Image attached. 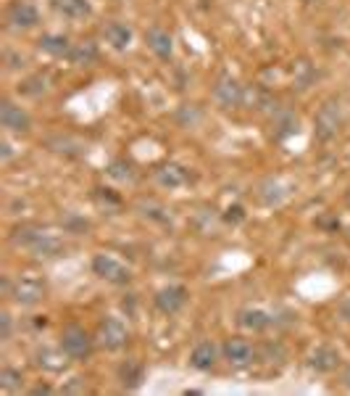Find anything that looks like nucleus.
I'll list each match as a JSON object with an SVG mask.
<instances>
[{
  "instance_id": "obj_1",
  "label": "nucleus",
  "mask_w": 350,
  "mask_h": 396,
  "mask_svg": "<svg viewBox=\"0 0 350 396\" xmlns=\"http://www.w3.org/2000/svg\"><path fill=\"white\" fill-rule=\"evenodd\" d=\"M11 241L16 243V246L29 248L37 257H58L61 254V241L55 235L45 233V230H40V227H32V224L16 227L14 235H11Z\"/></svg>"
},
{
  "instance_id": "obj_2",
  "label": "nucleus",
  "mask_w": 350,
  "mask_h": 396,
  "mask_svg": "<svg viewBox=\"0 0 350 396\" xmlns=\"http://www.w3.org/2000/svg\"><path fill=\"white\" fill-rule=\"evenodd\" d=\"M340 127H342V108L340 104L329 98V101H324V106L316 111V119H314V135L318 140H332L337 132H340Z\"/></svg>"
},
{
  "instance_id": "obj_3",
  "label": "nucleus",
  "mask_w": 350,
  "mask_h": 396,
  "mask_svg": "<svg viewBox=\"0 0 350 396\" xmlns=\"http://www.w3.org/2000/svg\"><path fill=\"white\" fill-rule=\"evenodd\" d=\"M61 349L68 354V360L84 362L92 354V338L90 333L79 325H66L61 333Z\"/></svg>"
},
{
  "instance_id": "obj_4",
  "label": "nucleus",
  "mask_w": 350,
  "mask_h": 396,
  "mask_svg": "<svg viewBox=\"0 0 350 396\" xmlns=\"http://www.w3.org/2000/svg\"><path fill=\"white\" fill-rule=\"evenodd\" d=\"M92 272L100 280H108L114 286H127L132 280V270L127 264H121L116 257H111V254H95L92 257Z\"/></svg>"
},
{
  "instance_id": "obj_5",
  "label": "nucleus",
  "mask_w": 350,
  "mask_h": 396,
  "mask_svg": "<svg viewBox=\"0 0 350 396\" xmlns=\"http://www.w3.org/2000/svg\"><path fill=\"white\" fill-rule=\"evenodd\" d=\"M98 341L103 349L118 351V349H124L127 341H129V330H127V325H124L118 317H105L98 327Z\"/></svg>"
},
{
  "instance_id": "obj_6",
  "label": "nucleus",
  "mask_w": 350,
  "mask_h": 396,
  "mask_svg": "<svg viewBox=\"0 0 350 396\" xmlns=\"http://www.w3.org/2000/svg\"><path fill=\"white\" fill-rule=\"evenodd\" d=\"M242 95L245 90L242 85L234 80L232 74H221L214 85V101H216L221 108H232V106H240L242 104Z\"/></svg>"
},
{
  "instance_id": "obj_7",
  "label": "nucleus",
  "mask_w": 350,
  "mask_h": 396,
  "mask_svg": "<svg viewBox=\"0 0 350 396\" xmlns=\"http://www.w3.org/2000/svg\"><path fill=\"white\" fill-rule=\"evenodd\" d=\"M221 354H224V360L229 362V364H234V367H245V364H250L253 357H255V349H253V344L245 341V338H227L224 346H221Z\"/></svg>"
},
{
  "instance_id": "obj_8",
  "label": "nucleus",
  "mask_w": 350,
  "mask_h": 396,
  "mask_svg": "<svg viewBox=\"0 0 350 396\" xmlns=\"http://www.w3.org/2000/svg\"><path fill=\"white\" fill-rule=\"evenodd\" d=\"M187 304V288L184 286H166L155 293V307L164 314H177Z\"/></svg>"
},
{
  "instance_id": "obj_9",
  "label": "nucleus",
  "mask_w": 350,
  "mask_h": 396,
  "mask_svg": "<svg viewBox=\"0 0 350 396\" xmlns=\"http://www.w3.org/2000/svg\"><path fill=\"white\" fill-rule=\"evenodd\" d=\"M0 124L5 130H11V132H27L32 127V119H29V114L21 106L11 104V101H3L0 104Z\"/></svg>"
},
{
  "instance_id": "obj_10",
  "label": "nucleus",
  "mask_w": 350,
  "mask_h": 396,
  "mask_svg": "<svg viewBox=\"0 0 350 396\" xmlns=\"http://www.w3.org/2000/svg\"><path fill=\"white\" fill-rule=\"evenodd\" d=\"M11 296L21 307H32V304H37L45 296V286L40 280H34V277H21L16 286L11 288Z\"/></svg>"
},
{
  "instance_id": "obj_11",
  "label": "nucleus",
  "mask_w": 350,
  "mask_h": 396,
  "mask_svg": "<svg viewBox=\"0 0 350 396\" xmlns=\"http://www.w3.org/2000/svg\"><path fill=\"white\" fill-rule=\"evenodd\" d=\"M8 21H11V27H16V30H32V27H37V21H40V14H37V8H34L32 3L16 0V3L8 5Z\"/></svg>"
},
{
  "instance_id": "obj_12",
  "label": "nucleus",
  "mask_w": 350,
  "mask_h": 396,
  "mask_svg": "<svg viewBox=\"0 0 350 396\" xmlns=\"http://www.w3.org/2000/svg\"><path fill=\"white\" fill-rule=\"evenodd\" d=\"M116 375H118V383H121L127 391H137V388L142 386V380H145V364L140 360H124L118 364Z\"/></svg>"
},
{
  "instance_id": "obj_13",
  "label": "nucleus",
  "mask_w": 350,
  "mask_h": 396,
  "mask_svg": "<svg viewBox=\"0 0 350 396\" xmlns=\"http://www.w3.org/2000/svg\"><path fill=\"white\" fill-rule=\"evenodd\" d=\"M145 43H148V48L155 53L161 61H168V58L174 56V40H171V35H168L166 30H161V27H153V30H148Z\"/></svg>"
},
{
  "instance_id": "obj_14",
  "label": "nucleus",
  "mask_w": 350,
  "mask_h": 396,
  "mask_svg": "<svg viewBox=\"0 0 350 396\" xmlns=\"http://www.w3.org/2000/svg\"><path fill=\"white\" fill-rule=\"evenodd\" d=\"M103 35H105V43L111 48H116V51H127L129 43H132V30L127 24H121V21H108L103 27Z\"/></svg>"
},
{
  "instance_id": "obj_15",
  "label": "nucleus",
  "mask_w": 350,
  "mask_h": 396,
  "mask_svg": "<svg viewBox=\"0 0 350 396\" xmlns=\"http://www.w3.org/2000/svg\"><path fill=\"white\" fill-rule=\"evenodd\" d=\"M218 360V349L211 341H200L195 349H192V354H190V364L200 370V373H205V370H211Z\"/></svg>"
},
{
  "instance_id": "obj_16",
  "label": "nucleus",
  "mask_w": 350,
  "mask_h": 396,
  "mask_svg": "<svg viewBox=\"0 0 350 396\" xmlns=\"http://www.w3.org/2000/svg\"><path fill=\"white\" fill-rule=\"evenodd\" d=\"M311 367L318 370V373H332L337 370V364H340V351L334 349V346H316V351L311 354Z\"/></svg>"
},
{
  "instance_id": "obj_17",
  "label": "nucleus",
  "mask_w": 350,
  "mask_h": 396,
  "mask_svg": "<svg viewBox=\"0 0 350 396\" xmlns=\"http://www.w3.org/2000/svg\"><path fill=\"white\" fill-rule=\"evenodd\" d=\"M48 148L55 151V154H66V156H82L87 151L82 140L71 138V135H53L48 138Z\"/></svg>"
},
{
  "instance_id": "obj_18",
  "label": "nucleus",
  "mask_w": 350,
  "mask_h": 396,
  "mask_svg": "<svg viewBox=\"0 0 350 396\" xmlns=\"http://www.w3.org/2000/svg\"><path fill=\"white\" fill-rule=\"evenodd\" d=\"M53 5H55V11L61 16L66 19H84L92 14L90 0H53Z\"/></svg>"
},
{
  "instance_id": "obj_19",
  "label": "nucleus",
  "mask_w": 350,
  "mask_h": 396,
  "mask_svg": "<svg viewBox=\"0 0 350 396\" xmlns=\"http://www.w3.org/2000/svg\"><path fill=\"white\" fill-rule=\"evenodd\" d=\"M40 48L48 53V56L61 58V56H68L74 45H71L68 37H64V35H42L40 37Z\"/></svg>"
},
{
  "instance_id": "obj_20",
  "label": "nucleus",
  "mask_w": 350,
  "mask_h": 396,
  "mask_svg": "<svg viewBox=\"0 0 350 396\" xmlns=\"http://www.w3.org/2000/svg\"><path fill=\"white\" fill-rule=\"evenodd\" d=\"M68 354L61 349V351H53V349H40L37 351V364H42L45 370H53V373H61L66 367Z\"/></svg>"
},
{
  "instance_id": "obj_21",
  "label": "nucleus",
  "mask_w": 350,
  "mask_h": 396,
  "mask_svg": "<svg viewBox=\"0 0 350 396\" xmlns=\"http://www.w3.org/2000/svg\"><path fill=\"white\" fill-rule=\"evenodd\" d=\"M240 325L261 333V330H266L271 325V317L264 310H242L240 312Z\"/></svg>"
},
{
  "instance_id": "obj_22",
  "label": "nucleus",
  "mask_w": 350,
  "mask_h": 396,
  "mask_svg": "<svg viewBox=\"0 0 350 396\" xmlns=\"http://www.w3.org/2000/svg\"><path fill=\"white\" fill-rule=\"evenodd\" d=\"M158 183H161L164 188H179V185L187 183V172H184L179 164H166V167L158 170Z\"/></svg>"
},
{
  "instance_id": "obj_23",
  "label": "nucleus",
  "mask_w": 350,
  "mask_h": 396,
  "mask_svg": "<svg viewBox=\"0 0 350 396\" xmlns=\"http://www.w3.org/2000/svg\"><path fill=\"white\" fill-rule=\"evenodd\" d=\"M68 61L77 64V67L95 64V61H98V48H95V43H79V45H74L71 53H68Z\"/></svg>"
},
{
  "instance_id": "obj_24",
  "label": "nucleus",
  "mask_w": 350,
  "mask_h": 396,
  "mask_svg": "<svg viewBox=\"0 0 350 396\" xmlns=\"http://www.w3.org/2000/svg\"><path fill=\"white\" fill-rule=\"evenodd\" d=\"M0 388L8 391V394L21 391V388H24V378H21V373L14 370V367H3V370H0Z\"/></svg>"
},
{
  "instance_id": "obj_25",
  "label": "nucleus",
  "mask_w": 350,
  "mask_h": 396,
  "mask_svg": "<svg viewBox=\"0 0 350 396\" xmlns=\"http://www.w3.org/2000/svg\"><path fill=\"white\" fill-rule=\"evenodd\" d=\"M277 138H284V135H290V132H298V117L295 114H282L279 119H277Z\"/></svg>"
},
{
  "instance_id": "obj_26",
  "label": "nucleus",
  "mask_w": 350,
  "mask_h": 396,
  "mask_svg": "<svg viewBox=\"0 0 350 396\" xmlns=\"http://www.w3.org/2000/svg\"><path fill=\"white\" fill-rule=\"evenodd\" d=\"M140 209H145L142 214L150 217V220H158V222H166V220H168L166 209L158 207V204H153V201H148V204H140Z\"/></svg>"
},
{
  "instance_id": "obj_27",
  "label": "nucleus",
  "mask_w": 350,
  "mask_h": 396,
  "mask_svg": "<svg viewBox=\"0 0 350 396\" xmlns=\"http://www.w3.org/2000/svg\"><path fill=\"white\" fill-rule=\"evenodd\" d=\"M11 327H14L11 314L3 312V314H0V341H8V338H11Z\"/></svg>"
},
{
  "instance_id": "obj_28",
  "label": "nucleus",
  "mask_w": 350,
  "mask_h": 396,
  "mask_svg": "<svg viewBox=\"0 0 350 396\" xmlns=\"http://www.w3.org/2000/svg\"><path fill=\"white\" fill-rule=\"evenodd\" d=\"M337 314H340L345 323H350V296H342V299H340V304H337Z\"/></svg>"
},
{
  "instance_id": "obj_29",
  "label": "nucleus",
  "mask_w": 350,
  "mask_h": 396,
  "mask_svg": "<svg viewBox=\"0 0 350 396\" xmlns=\"http://www.w3.org/2000/svg\"><path fill=\"white\" fill-rule=\"evenodd\" d=\"M111 174H114L116 180H129V177H132L129 167H124V164H114V167H111Z\"/></svg>"
},
{
  "instance_id": "obj_30",
  "label": "nucleus",
  "mask_w": 350,
  "mask_h": 396,
  "mask_svg": "<svg viewBox=\"0 0 350 396\" xmlns=\"http://www.w3.org/2000/svg\"><path fill=\"white\" fill-rule=\"evenodd\" d=\"M229 214H227V222H240V220H245V211H242V207H232L227 209Z\"/></svg>"
},
{
  "instance_id": "obj_31",
  "label": "nucleus",
  "mask_w": 350,
  "mask_h": 396,
  "mask_svg": "<svg viewBox=\"0 0 350 396\" xmlns=\"http://www.w3.org/2000/svg\"><path fill=\"white\" fill-rule=\"evenodd\" d=\"M32 394H34V396H40V394H53V388H50V386H34Z\"/></svg>"
},
{
  "instance_id": "obj_32",
  "label": "nucleus",
  "mask_w": 350,
  "mask_h": 396,
  "mask_svg": "<svg viewBox=\"0 0 350 396\" xmlns=\"http://www.w3.org/2000/svg\"><path fill=\"white\" fill-rule=\"evenodd\" d=\"M3 159H11V145L8 143H3Z\"/></svg>"
},
{
  "instance_id": "obj_33",
  "label": "nucleus",
  "mask_w": 350,
  "mask_h": 396,
  "mask_svg": "<svg viewBox=\"0 0 350 396\" xmlns=\"http://www.w3.org/2000/svg\"><path fill=\"white\" fill-rule=\"evenodd\" d=\"M342 380H345V386H348V388H350V367H348V370H345V375H342Z\"/></svg>"
},
{
  "instance_id": "obj_34",
  "label": "nucleus",
  "mask_w": 350,
  "mask_h": 396,
  "mask_svg": "<svg viewBox=\"0 0 350 396\" xmlns=\"http://www.w3.org/2000/svg\"><path fill=\"white\" fill-rule=\"evenodd\" d=\"M303 3H318V0H303Z\"/></svg>"
}]
</instances>
